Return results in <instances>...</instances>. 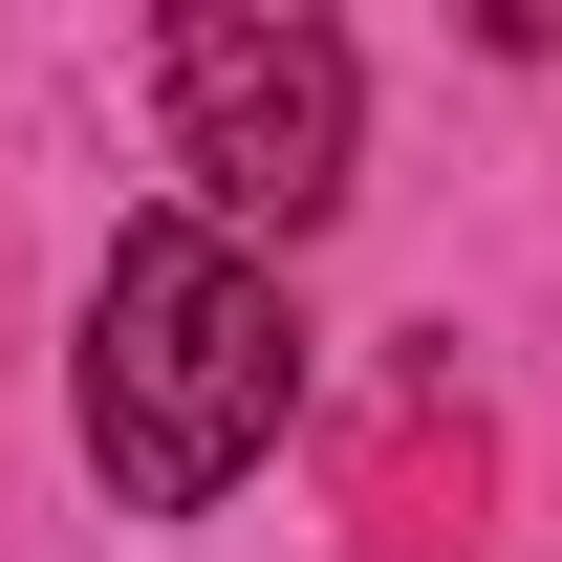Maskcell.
Wrapping results in <instances>:
<instances>
[{"mask_svg": "<svg viewBox=\"0 0 562 562\" xmlns=\"http://www.w3.org/2000/svg\"><path fill=\"white\" fill-rule=\"evenodd\" d=\"M66 412H87V476L131 497V519H216V497L281 454V412H303V303H281V260L216 238L195 195L131 216L109 281H87Z\"/></svg>", "mask_w": 562, "mask_h": 562, "instance_id": "1", "label": "cell"}, {"mask_svg": "<svg viewBox=\"0 0 562 562\" xmlns=\"http://www.w3.org/2000/svg\"><path fill=\"white\" fill-rule=\"evenodd\" d=\"M151 87H173V173H195L216 238H303L347 195V151H368V66H347V22H303V0H195L151 44Z\"/></svg>", "mask_w": 562, "mask_h": 562, "instance_id": "2", "label": "cell"}]
</instances>
